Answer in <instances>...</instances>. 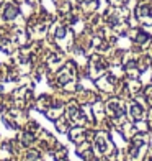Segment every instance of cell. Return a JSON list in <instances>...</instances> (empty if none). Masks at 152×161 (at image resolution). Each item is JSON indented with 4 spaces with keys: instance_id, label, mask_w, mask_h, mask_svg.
<instances>
[{
    "instance_id": "obj_1",
    "label": "cell",
    "mask_w": 152,
    "mask_h": 161,
    "mask_svg": "<svg viewBox=\"0 0 152 161\" xmlns=\"http://www.w3.org/2000/svg\"><path fill=\"white\" fill-rule=\"evenodd\" d=\"M141 115H142V108L139 105H134L133 107V117L134 119H141Z\"/></svg>"
}]
</instances>
